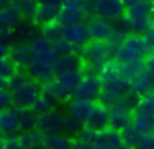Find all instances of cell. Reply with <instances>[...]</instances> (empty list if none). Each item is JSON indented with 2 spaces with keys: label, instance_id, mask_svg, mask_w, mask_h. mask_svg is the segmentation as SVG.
Wrapping results in <instances>:
<instances>
[{
  "label": "cell",
  "instance_id": "cell-28",
  "mask_svg": "<svg viewBox=\"0 0 154 149\" xmlns=\"http://www.w3.org/2000/svg\"><path fill=\"white\" fill-rule=\"evenodd\" d=\"M131 124H133L141 134L151 132V131H154V116H146V114L136 113V114L133 116V119H131Z\"/></svg>",
  "mask_w": 154,
  "mask_h": 149
},
{
  "label": "cell",
  "instance_id": "cell-46",
  "mask_svg": "<svg viewBox=\"0 0 154 149\" xmlns=\"http://www.w3.org/2000/svg\"><path fill=\"white\" fill-rule=\"evenodd\" d=\"M2 86H5V79L0 78V88H2Z\"/></svg>",
  "mask_w": 154,
  "mask_h": 149
},
{
  "label": "cell",
  "instance_id": "cell-32",
  "mask_svg": "<svg viewBox=\"0 0 154 149\" xmlns=\"http://www.w3.org/2000/svg\"><path fill=\"white\" fill-rule=\"evenodd\" d=\"M14 3L22 10L23 18L35 20V13H37V0H14Z\"/></svg>",
  "mask_w": 154,
  "mask_h": 149
},
{
  "label": "cell",
  "instance_id": "cell-27",
  "mask_svg": "<svg viewBox=\"0 0 154 149\" xmlns=\"http://www.w3.org/2000/svg\"><path fill=\"white\" fill-rule=\"evenodd\" d=\"M134 111L139 114H146V116H154V89H151L149 93L137 96V103Z\"/></svg>",
  "mask_w": 154,
  "mask_h": 149
},
{
  "label": "cell",
  "instance_id": "cell-17",
  "mask_svg": "<svg viewBox=\"0 0 154 149\" xmlns=\"http://www.w3.org/2000/svg\"><path fill=\"white\" fill-rule=\"evenodd\" d=\"M0 129L5 134H17L18 131V108L8 106L0 109Z\"/></svg>",
  "mask_w": 154,
  "mask_h": 149
},
{
  "label": "cell",
  "instance_id": "cell-20",
  "mask_svg": "<svg viewBox=\"0 0 154 149\" xmlns=\"http://www.w3.org/2000/svg\"><path fill=\"white\" fill-rule=\"evenodd\" d=\"M152 7H154L152 0H134V2L126 5L124 13L128 17H133V18H151Z\"/></svg>",
  "mask_w": 154,
  "mask_h": 149
},
{
  "label": "cell",
  "instance_id": "cell-29",
  "mask_svg": "<svg viewBox=\"0 0 154 149\" xmlns=\"http://www.w3.org/2000/svg\"><path fill=\"white\" fill-rule=\"evenodd\" d=\"M53 106H55V99L51 98V96L42 93V95L38 96L33 103H32L30 109H32V111H35L37 114H43V113H48V111H51V109H55Z\"/></svg>",
  "mask_w": 154,
  "mask_h": 149
},
{
  "label": "cell",
  "instance_id": "cell-39",
  "mask_svg": "<svg viewBox=\"0 0 154 149\" xmlns=\"http://www.w3.org/2000/svg\"><path fill=\"white\" fill-rule=\"evenodd\" d=\"M136 149H154V131L141 134Z\"/></svg>",
  "mask_w": 154,
  "mask_h": 149
},
{
  "label": "cell",
  "instance_id": "cell-33",
  "mask_svg": "<svg viewBox=\"0 0 154 149\" xmlns=\"http://www.w3.org/2000/svg\"><path fill=\"white\" fill-rule=\"evenodd\" d=\"M121 138H123V142H124V144L136 147V146H137V142H139L141 132L137 131V129L134 128L133 124H129L128 128H124L123 131H121Z\"/></svg>",
  "mask_w": 154,
  "mask_h": 149
},
{
  "label": "cell",
  "instance_id": "cell-51",
  "mask_svg": "<svg viewBox=\"0 0 154 149\" xmlns=\"http://www.w3.org/2000/svg\"><path fill=\"white\" fill-rule=\"evenodd\" d=\"M70 149H71V147H70Z\"/></svg>",
  "mask_w": 154,
  "mask_h": 149
},
{
  "label": "cell",
  "instance_id": "cell-34",
  "mask_svg": "<svg viewBox=\"0 0 154 149\" xmlns=\"http://www.w3.org/2000/svg\"><path fill=\"white\" fill-rule=\"evenodd\" d=\"M131 33H129V30L128 28H124L123 25H119V26H114V30H113V33H111V38L108 40V43H109L113 48H116L119 43H123L124 40L129 36Z\"/></svg>",
  "mask_w": 154,
  "mask_h": 149
},
{
  "label": "cell",
  "instance_id": "cell-47",
  "mask_svg": "<svg viewBox=\"0 0 154 149\" xmlns=\"http://www.w3.org/2000/svg\"><path fill=\"white\" fill-rule=\"evenodd\" d=\"M151 20H152V23H154V7H152V13H151Z\"/></svg>",
  "mask_w": 154,
  "mask_h": 149
},
{
  "label": "cell",
  "instance_id": "cell-16",
  "mask_svg": "<svg viewBox=\"0 0 154 149\" xmlns=\"http://www.w3.org/2000/svg\"><path fill=\"white\" fill-rule=\"evenodd\" d=\"M23 20V13L15 3L0 8V28H12L15 30Z\"/></svg>",
  "mask_w": 154,
  "mask_h": 149
},
{
  "label": "cell",
  "instance_id": "cell-49",
  "mask_svg": "<svg viewBox=\"0 0 154 149\" xmlns=\"http://www.w3.org/2000/svg\"><path fill=\"white\" fill-rule=\"evenodd\" d=\"M2 134H4V132H2V129H0V139H2Z\"/></svg>",
  "mask_w": 154,
  "mask_h": 149
},
{
  "label": "cell",
  "instance_id": "cell-2",
  "mask_svg": "<svg viewBox=\"0 0 154 149\" xmlns=\"http://www.w3.org/2000/svg\"><path fill=\"white\" fill-rule=\"evenodd\" d=\"M80 55L83 58V61L86 63L88 73H96V75H100V71L111 60V55H114V48L108 42L91 40L90 43L81 46Z\"/></svg>",
  "mask_w": 154,
  "mask_h": 149
},
{
  "label": "cell",
  "instance_id": "cell-18",
  "mask_svg": "<svg viewBox=\"0 0 154 149\" xmlns=\"http://www.w3.org/2000/svg\"><path fill=\"white\" fill-rule=\"evenodd\" d=\"M152 88H154V78L147 75L144 70L141 73H137L136 76L129 78V93H133L136 96L149 93Z\"/></svg>",
  "mask_w": 154,
  "mask_h": 149
},
{
  "label": "cell",
  "instance_id": "cell-4",
  "mask_svg": "<svg viewBox=\"0 0 154 149\" xmlns=\"http://www.w3.org/2000/svg\"><path fill=\"white\" fill-rule=\"evenodd\" d=\"M66 121H68V113H63L60 109H51L48 113L38 114V124L37 129L43 132L45 136L48 134H61L66 131ZM66 134V132H65Z\"/></svg>",
  "mask_w": 154,
  "mask_h": 149
},
{
  "label": "cell",
  "instance_id": "cell-37",
  "mask_svg": "<svg viewBox=\"0 0 154 149\" xmlns=\"http://www.w3.org/2000/svg\"><path fill=\"white\" fill-rule=\"evenodd\" d=\"M55 50H57L58 55H75L76 46L73 43L66 42V40H60V42L55 43Z\"/></svg>",
  "mask_w": 154,
  "mask_h": 149
},
{
  "label": "cell",
  "instance_id": "cell-43",
  "mask_svg": "<svg viewBox=\"0 0 154 149\" xmlns=\"http://www.w3.org/2000/svg\"><path fill=\"white\" fill-rule=\"evenodd\" d=\"M8 53H10V48H8V46H4V45H0V60H4V58H8Z\"/></svg>",
  "mask_w": 154,
  "mask_h": 149
},
{
  "label": "cell",
  "instance_id": "cell-22",
  "mask_svg": "<svg viewBox=\"0 0 154 149\" xmlns=\"http://www.w3.org/2000/svg\"><path fill=\"white\" fill-rule=\"evenodd\" d=\"M38 124V114L32 111L30 108H20L18 109V131L27 132L37 129Z\"/></svg>",
  "mask_w": 154,
  "mask_h": 149
},
{
  "label": "cell",
  "instance_id": "cell-44",
  "mask_svg": "<svg viewBox=\"0 0 154 149\" xmlns=\"http://www.w3.org/2000/svg\"><path fill=\"white\" fill-rule=\"evenodd\" d=\"M10 3H14V0H0V8H4V7L10 5Z\"/></svg>",
  "mask_w": 154,
  "mask_h": 149
},
{
  "label": "cell",
  "instance_id": "cell-41",
  "mask_svg": "<svg viewBox=\"0 0 154 149\" xmlns=\"http://www.w3.org/2000/svg\"><path fill=\"white\" fill-rule=\"evenodd\" d=\"M144 71L154 78V51L149 53V55L144 58Z\"/></svg>",
  "mask_w": 154,
  "mask_h": 149
},
{
  "label": "cell",
  "instance_id": "cell-38",
  "mask_svg": "<svg viewBox=\"0 0 154 149\" xmlns=\"http://www.w3.org/2000/svg\"><path fill=\"white\" fill-rule=\"evenodd\" d=\"M15 68H17V66L12 63L10 58L0 60V78H2V79H7L8 76H10L12 73L15 71Z\"/></svg>",
  "mask_w": 154,
  "mask_h": 149
},
{
  "label": "cell",
  "instance_id": "cell-8",
  "mask_svg": "<svg viewBox=\"0 0 154 149\" xmlns=\"http://www.w3.org/2000/svg\"><path fill=\"white\" fill-rule=\"evenodd\" d=\"M30 46V51H32V56L37 60H42V61H47V63H51L53 65L55 60L58 58V53L55 50V43H51L47 36L40 35L37 36L35 40H32L28 43Z\"/></svg>",
  "mask_w": 154,
  "mask_h": 149
},
{
  "label": "cell",
  "instance_id": "cell-24",
  "mask_svg": "<svg viewBox=\"0 0 154 149\" xmlns=\"http://www.w3.org/2000/svg\"><path fill=\"white\" fill-rule=\"evenodd\" d=\"M55 75L61 71H70V70H80L81 61L76 55H58V58L53 63Z\"/></svg>",
  "mask_w": 154,
  "mask_h": 149
},
{
  "label": "cell",
  "instance_id": "cell-40",
  "mask_svg": "<svg viewBox=\"0 0 154 149\" xmlns=\"http://www.w3.org/2000/svg\"><path fill=\"white\" fill-rule=\"evenodd\" d=\"M71 149H93V144L76 136L75 139H71Z\"/></svg>",
  "mask_w": 154,
  "mask_h": 149
},
{
  "label": "cell",
  "instance_id": "cell-45",
  "mask_svg": "<svg viewBox=\"0 0 154 149\" xmlns=\"http://www.w3.org/2000/svg\"><path fill=\"white\" fill-rule=\"evenodd\" d=\"M116 149H136V147H133V146H128V144H124V142H123V144L118 146Z\"/></svg>",
  "mask_w": 154,
  "mask_h": 149
},
{
  "label": "cell",
  "instance_id": "cell-6",
  "mask_svg": "<svg viewBox=\"0 0 154 149\" xmlns=\"http://www.w3.org/2000/svg\"><path fill=\"white\" fill-rule=\"evenodd\" d=\"M61 40L73 43L75 46H85L86 43L91 42L90 28L88 23L78 22V23H68V25H61Z\"/></svg>",
  "mask_w": 154,
  "mask_h": 149
},
{
  "label": "cell",
  "instance_id": "cell-9",
  "mask_svg": "<svg viewBox=\"0 0 154 149\" xmlns=\"http://www.w3.org/2000/svg\"><path fill=\"white\" fill-rule=\"evenodd\" d=\"M126 3L123 0H98L94 2V15L106 18L109 22H118L124 15Z\"/></svg>",
  "mask_w": 154,
  "mask_h": 149
},
{
  "label": "cell",
  "instance_id": "cell-30",
  "mask_svg": "<svg viewBox=\"0 0 154 149\" xmlns=\"http://www.w3.org/2000/svg\"><path fill=\"white\" fill-rule=\"evenodd\" d=\"M143 70H144V60L133 61V63H121V61H118V71H119L123 76H126V78H133V76H136L137 73H141Z\"/></svg>",
  "mask_w": 154,
  "mask_h": 149
},
{
  "label": "cell",
  "instance_id": "cell-5",
  "mask_svg": "<svg viewBox=\"0 0 154 149\" xmlns=\"http://www.w3.org/2000/svg\"><path fill=\"white\" fill-rule=\"evenodd\" d=\"M14 95V106L15 108H30L32 103L42 95V88L38 86V83L33 78L28 76L22 85H18L17 88L12 89Z\"/></svg>",
  "mask_w": 154,
  "mask_h": 149
},
{
  "label": "cell",
  "instance_id": "cell-36",
  "mask_svg": "<svg viewBox=\"0 0 154 149\" xmlns=\"http://www.w3.org/2000/svg\"><path fill=\"white\" fill-rule=\"evenodd\" d=\"M15 43V30L12 28H0V45L10 48Z\"/></svg>",
  "mask_w": 154,
  "mask_h": 149
},
{
  "label": "cell",
  "instance_id": "cell-25",
  "mask_svg": "<svg viewBox=\"0 0 154 149\" xmlns=\"http://www.w3.org/2000/svg\"><path fill=\"white\" fill-rule=\"evenodd\" d=\"M71 139L68 134H48L43 139V149H70Z\"/></svg>",
  "mask_w": 154,
  "mask_h": 149
},
{
  "label": "cell",
  "instance_id": "cell-31",
  "mask_svg": "<svg viewBox=\"0 0 154 149\" xmlns=\"http://www.w3.org/2000/svg\"><path fill=\"white\" fill-rule=\"evenodd\" d=\"M42 35L47 36L51 43H57L61 40V23L58 20H53V22H48L43 25L42 28Z\"/></svg>",
  "mask_w": 154,
  "mask_h": 149
},
{
  "label": "cell",
  "instance_id": "cell-12",
  "mask_svg": "<svg viewBox=\"0 0 154 149\" xmlns=\"http://www.w3.org/2000/svg\"><path fill=\"white\" fill-rule=\"evenodd\" d=\"M93 108H94L93 101L73 96V98H70V101H68V104H66V113L71 116V118L78 119V121L86 123V119L90 118Z\"/></svg>",
  "mask_w": 154,
  "mask_h": 149
},
{
  "label": "cell",
  "instance_id": "cell-42",
  "mask_svg": "<svg viewBox=\"0 0 154 149\" xmlns=\"http://www.w3.org/2000/svg\"><path fill=\"white\" fill-rule=\"evenodd\" d=\"M144 36H146V38H147V42H149L151 45L154 46V23L149 26V30H147V32L144 33Z\"/></svg>",
  "mask_w": 154,
  "mask_h": 149
},
{
  "label": "cell",
  "instance_id": "cell-10",
  "mask_svg": "<svg viewBox=\"0 0 154 149\" xmlns=\"http://www.w3.org/2000/svg\"><path fill=\"white\" fill-rule=\"evenodd\" d=\"M61 3L63 0H37V13H35V22L45 25L48 22H53L58 18Z\"/></svg>",
  "mask_w": 154,
  "mask_h": 149
},
{
  "label": "cell",
  "instance_id": "cell-26",
  "mask_svg": "<svg viewBox=\"0 0 154 149\" xmlns=\"http://www.w3.org/2000/svg\"><path fill=\"white\" fill-rule=\"evenodd\" d=\"M131 113H126V111H119V109H111L109 108V126L118 131H123L124 128L131 124Z\"/></svg>",
  "mask_w": 154,
  "mask_h": 149
},
{
  "label": "cell",
  "instance_id": "cell-11",
  "mask_svg": "<svg viewBox=\"0 0 154 149\" xmlns=\"http://www.w3.org/2000/svg\"><path fill=\"white\" fill-rule=\"evenodd\" d=\"M27 73L30 75V78H33L37 83H42V85H45V83L51 81L55 78L53 65L47 61H42V60H37V58H32V61L28 63Z\"/></svg>",
  "mask_w": 154,
  "mask_h": 149
},
{
  "label": "cell",
  "instance_id": "cell-19",
  "mask_svg": "<svg viewBox=\"0 0 154 149\" xmlns=\"http://www.w3.org/2000/svg\"><path fill=\"white\" fill-rule=\"evenodd\" d=\"M8 58L12 60V63L17 68H27L33 56H32V51H30V46L28 45H25V43H15V45L10 46Z\"/></svg>",
  "mask_w": 154,
  "mask_h": 149
},
{
  "label": "cell",
  "instance_id": "cell-35",
  "mask_svg": "<svg viewBox=\"0 0 154 149\" xmlns=\"http://www.w3.org/2000/svg\"><path fill=\"white\" fill-rule=\"evenodd\" d=\"M12 104H14L12 89H8L7 86H2V88H0V109H5Z\"/></svg>",
  "mask_w": 154,
  "mask_h": 149
},
{
  "label": "cell",
  "instance_id": "cell-1",
  "mask_svg": "<svg viewBox=\"0 0 154 149\" xmlns=\"http://www.w3.org/2000/svg\"><path fill=\"white\" fill-rule=\"evenodd\" d=\"M154 51V46L147 42L144 35L131 33L123 43L114 48V58L121 63H133L144 60L149 53Z\"/></svg>",
  "mask_w": 154,
  "mask_h": 149
},
{
  "label": "cell",
  "instance_id": "cell-48",
  "mask_svg": "<svg viewBox=\"0 0 154 149\" xmlns=\"http://www.w3.org/2000/svg\"><path fill=\"white\" fill-rule=\"evenodd\" d=\"M0 149H4V141L0 139Z\"/></svg>",
  "mask_w": 154,
  "mask_h": 149
},
{
  "label": "cell",
  "instance_id": "cell-50",
  "mask_svg": "<svg viewBox=\"0 0 154 149\" xmlns=\"http://www.w3.org/2000/svg\"><path fill=\"white\" fill-rule=\"evenodd\" d=\"M91 2H98V0H91Z\"/></svg>",
  "mask_w": 154,
  "mask_h": 149
},
{
  "label": "cell",
  "instance_id": "cell-23",
  "mask_svg": "<svg viewBox=\"0 0 154 149\" xmlns=\"http://www.w3.org/2000/svg\"><path fill=\"white\" fill-rule=\"evenodd\" d=\"M22 142V147L23 149H43V139L45 134L40 132L38 129H33V131H27L18 134Z\"/></svg>",
  "mask_w": 154,
  "mask_h": 149
},
{
  "label": "cell",
  "instance_id": "cell-7",
  "mask_svg": "<svg viewBox=\"0 0 154 149\" xmlns=\"http://www.w3.org/2000/svg\"><path fill=\"white\" fill-rule=\"evenodd\" d=\"M100 91H101L100 75H96V73H86V75L81 76L80 83H78L76 89H75V96L94 101L100 96Z\"/></svg>",
  "mask_w": 154,
  "mask_h": 149
},
{
  "label": "cell",
  "instance_id": "cell-14",
  "mask_svg": "<svg viewBox=\"0 0 154 149\" xmlns=\"http://www.w3.org/2000/svg\"><path fill=\"white\" fill-rule=\"evenodd\" d=\"M40 28H38V23L35 20H28V18H23L22 23L15 28V42L17 43H28L32 40H35L38 35H40Z\"/></svg>",
  "mask_w": 154,
  "mask_h": 149
},
{
  "label": "cell",
  "instance_id": "cell-13",
  "mask_svg": "<svg viewBox=\"0 0 154 149\" xmlns=\"http://www.w3.org/2000/svg\"><path fill=\"white\" fill-rule=\"evenodd\" d=\"M88 28H90V35L91 40H96V42H108L111 38V33H113L114 26L113 22L106 18H101V17H93V18L88 22Z\"/></svg>",
  "mask_w": 154,
  "mask_h": 149
},
{
  "label": "cell",
  "instance_id": "cell-15",
  "mask_svg": "<svg viewBox=\"0 0 154 149\" xmlns=\"http://www.w3.org/2000/svg\"><path fill=\"white\" fill-rule=\"evenodd\" d=\"M86 128L96 129V131H101V129L108 128L109 126V108L104 104H94L93 111H91L90 118L85 123Z\"/></svg>",
  "mask_w": 154,
  "mask_h": 149
},
{
  "label": "cell",
  "instance_id": "cell-3",
  "mask_svg": "<svg viewBox=\"0 0 154 149\" xmlns=\"http://www.w3.org/2000/svg\"><path fill=\"white\" fill-rule=\"evenodd\" d=\"M94 13V2L91 0H63L60 13H58V22L61 25L68 23L83 22L86 17Z\"/></svg>",
  "mask_w": 154,
  "mask_h": 149
},
{
  "label": "cell",
  "instance_id": "cell-21",
  "mask_svg": "<svg viewBox=\"0 0 154 149\" xmlns=\"http://www.w3.org/2000/svg\"><path fill=\"white\" fill-rule=\"evenodd\" d=\"M121 25L129 30V33L144 35V33L149 30V26L152 25V20L151 18H133V17H128L126 13H124V15L121 17Z\"/></svg>",
  "mask_w": 154,
  "mask_h": 149
}]
</instances>
